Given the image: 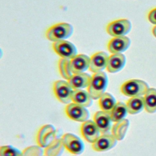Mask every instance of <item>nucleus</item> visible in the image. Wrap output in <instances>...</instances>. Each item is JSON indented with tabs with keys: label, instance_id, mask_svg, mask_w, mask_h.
Listing matches in <instances>:
<instances>
[{
	"label": "nucleus",
	"instance_id": "nucleus-1",
	"mask_svg": "<svg viewBox=\"0 0 156 156\" xmlns=\"http://www.w3.org/2000/svg\"><path fill=\"white\" fill-rule=\"evenodd\" d=\"M108 83V76L105 73L101 71L93 74L87 88V91L93 100L99 99L105 93Z\"/></svg>",
	"mask_w": 156,
	"mask_h": 156
},
{
	"label": "nucleus",
	"instance_id": "nucleus-2",
	"mask_svg": "<svg viewBox=\"0 0 156 156\" xmlns=\"http://www.w3.org/2000/svg\"><path fill=\"white\" fill-rule=\"evenodd\" d=\"M74 29L68 23H58L49 27L46 31V38L53 43L65 40L73 33Z\"/></svg>",
	"mask_w": 156,
	"mask_h": 156
},
{
	"label": "nucleus",
	"instance_id": "nucleus-3",
	"mask_svg": "<svg viewBox=\"0 0 156 156\" xmlns=\"http://www.w3.org/2000/svg\"><path fill=\"white\" fill-rule=\"evenodd\" d=\"M149 88L146 82L139 79H130L122 84L120 90L124 96L132 98L144 95Z\"/></svg>",
	"mask_w": 156,
	"mask_h": 156
},
{
	"label": "nucleus",
	"instance_id": "nucleus-4",
	"mask_svg": "<svg viewBox=\"0 0 156 156\" xmlns=\"http://www.w3.org/2000/svg\"><path fill=\"white\" fill-rule=\"evenodd\" d=\"M53 91L56 98L62 103L68 104L72 102L74 90L68 81L58 80L53 84Z\"/></svg>",
	"mask_w": 156,
	"mask_h": 156
},
{
	"label": "nucleus",
	"instance_id": "nucleus-5",
	"mask_svg": "<svg viewBox=\"0 0 156 156\" xmlns=\"http://www.w3.org/2000/svg\"><path fill=\"white\" fill-rule=\"evenodd\" d=\"M61 139L65 148L73 155H79L84 151V143L77 135L66 133L63 135Z\"/></svg>",
	"mask_w": 156,
	"mask_h": 156
},
{
	"label": "nucleus",
	"instance_id": "nucleus-6",
	"mask_svg": "<svg viewBox=\"0 0 156 156\" xmlns=\"http://www.w3.org/2000/svg\"><path fill=\"white\" fill-rule=\"evenodd\" d=\"M132 24L127 19H118L109 23L106 27V31L110 36H126L131 30Z\"/></svg>",
	"mask_w": 156,
	"mask_h": 156
},
{
	"label": "nucleus",
	"instance_id": "nucleus-7",
	"mask_svg": "<svg viewBox=\"0 0 156 156\" xmlns=\"http://www.w3.org/2000/svg\"><path fill=\"white\" fill-rule=\"evenodd\" d=\"M65 113L71 119L76 122H83L88 120L90 112L87 107L71 102L65 107Z\"/></svg>",
	"mask_w": 156,
	"mask_h": 156
},
{
	"label": "nucleus",
	"instance_id": "nucleus-8",
	"mask_svg": "<svg viewBox=\"0 0 156 156\" xmlns=\"http://www.w3.org/2000/svg\"><path fill=\"white\" fill-rule=\"evenodd\" d=\"M52 49L61 58L71 60L77 54L74 44L66 40L53 43Z\"/></svg>",
	"mask_w": 156,
	"mask_h": 156
},
{
	"label": "nucleus",
	"instance_id": "nucleus-9",
	"mask_svg": "<svg viewBox=\"0 0 156 156\" xmlns=\"http://www.w3.org/2000/svg\"><path fill=\"white\" fill-rule=\"evenodd\" d=\"M56 132L57 129L51 124H45L41 126L36 136L37 144L42 148L47 147L56 138Z\"/></svg>",
	"mask_w": 156,
	"mask_h": 156
},
{
	"label": "nucleus",
	"instance_id": "nucleus-10",
	"mask_svg": "<svg viewBox=\"0 0 156 156\" xmlns=\"http://www.w3.org/2000/svg\"><path fill=\"white\" fill-rule=\"evenodd\" d=\"M117 142L112 133H102L92 143V148L96 152H106L113 148Z\"/></svg>",
	"mask_w": 156,
	"mask_h": 156
},
{
	"label": "nucleus",
	"instance_id": "nucleus-11",
	"mask_svg": "<svg viewBox=\"0 0 156 156\" xmlns=\"http://www.w3.org/2000/svg\"><path fill=\"white\" fill-rule=\"evenodd\" d=\"M80 132L83 138L88 143H93L101 135V133L93 120H87L82 122Z\"/></svg>",
	"mask_w": 156,
	"mask_h": 156
},
{
	"label": "nucleus",
	"instance_id": "nucleus-12",
	"mask_svg": "<svg viewBox=\"0 0 156 156\" xmlns=\"http://www.w3.org/2000/svg\"><path fill=\"white\" fill-rule=\"evenodd\" d=\"M93 121L99 129L101 134L108 133L113 126V122L110 113L102 110L96 112L93 116Z\"/></svg>",
	"mask_w": 156,
	"mask_h": 156
},
{
	"label": "nucleus",
	"instance_id": "nucleus-13",
	"mask_svg": "<svg viewBox=\"0 0 156 156\" xmlns=\"http://www.w3.org/2000/svg\"><path fill=\"white\" fill-rule=\"evenodd\" d=\"M109 55L105 52L99 51L94 53L90 57L89 69L93 73L103 71L107 68Z\"/></svg>",
	"mask_w": 156,
	"mask_h": 156
},
{
	"label": "nucleus",
	"instance_id": "nucleus-14",
	"mask_svg": "<svg viewBox=\"0 0 156 156\" xmlns=\"http://www.w3.org/2000/svg\"><path fill=\"white\" fill-rule=\"evenodd\" d=\"M130 45V40L126 36L115 37L110 40L107 49L112 54H121L126 51Z\"/></svg>",
	"mask_w": 156,
	"mask_h": 156
},
{
	"label": "nucleus",
	"instance_id": "nucleus-15",
	"mask_svg": "<svg viewBox=\"0 0 156 156\" xmlns=\"http://www.w3.org/2000/svg\"><path fill=\"white\" fill-rule=\"evenodd\" d=\"M90 57L83 54H77L70 60V66L73 74L85 73L90 67Z\"/></svg>",
	"mask_w": 156,
	"mask_h": 156
},
{
	"label": "nucleus",
	"instance_id": "nucleus-16",
	"mask_svg": "<svg viewBox=\"0 0 156 156\" xmlns=\"http://www.w3.org/2000/svg\"><path fill=\"white\" fill-rule=\"evenodd\" d=\"M91 76L85 73L73 74L67 80L72 88L76 90H84L87 88L90 83Z\"/></svg>",
	"mask_w": 156,
	"mask_h": 156
},
{
	"label": "nucleus",
	"instance_id": "nucleus-17",
	"mask_svg": "<svg viewBox=\"0 0 156 156\" xmlns=\"http://www.w3.org/2000/svg\"><path fill=\"white\" fill-rule=\"evenodd\" d=\"M125 55L121 54H112L109 55L106 69L110 73H116L123 69L126 65Z\"/></svg>",
	"mask_w": 156,
	"mask_h": 156
},
{
	"label": "nucleus",
	"instance_id": "nucleus-18",
	"mask_svg": "<svg viewBox=\"0 0 156 156\" xmlns=\"http://www.w3.org/2000/svg\"><path fill=\"white\" fill-rule=\"evenodd\" d=\"M93 98L88 91L84 90H74L72 94V102L85 107H89L93 104Z\"/></svg>",
	"mask_w": 156,
	"mask_h": 156
},
{
	"label": "nucleus",
	"instance_id": "nucleus-19",
	"mask_svg": "<svg viewBox=\"0 0 156 156\" xmlns=\"http://www.w3.org/2000/svg\"><path fill=\"white\" fill-rule=\"evenodd\" d=\"M129 127V121L124 119L121 121L114 122L112 128V134L117 141L122 140Z\"/></svg>",
	"mask_w": 156,
	"mask_h": 156
},
{
	"label": "nucleus",
	"instance_id": "nucleus-20",
	"mask_svg": "<svg viewBox=\"0 0 156 156\" xmlns=\"http://www.w3.org/2000/svg\"><path fill=\"white\" fill-rule=\"evenodd\" d=\"M143 98L145 110L149 113L156 112V88H149Z\"/></svg>",
	"mask_w": 156,
	"mask_h": 156
},
{
	"label": "nucleus",
	"instance_id": "nucleus-21",
	"mask_svg": "<svg viewBox=\"0 0 156 156\" xmlns=\"http://www.w3.org/2000/svg\"><path fill=\"white\" fill-rule=\"evenodd\" d=\"M117 102L114 96L109 93L105 92L98 99V104L101 110L110 113Z\"/></svg>",
	"mask_w": 156,
	"mask_h": 156
},
{
	"label": "nucleus",
	"instance_id": "nucleus-22",
	"mask_svg": "<svg viewBox=\"0 0 156 156\" xmlns=\"http://www.w3.org/2000/svg\"><path fill=\"white\" fill-rule=\"evenodd\" d=\"M65 147L61 138L54 139L47 147L44 148L45 156H60L64 151Z\"/></svg>",
	"mask_w": 156,
	"mask_h": 156
},
{
	"label": "nucleus",
	"instance_id": "nucleus-23",
	"mask_svg": "<svg viewBox=\"0 0 156 156\" xmlns=\"http://www.w3.org/2000/svg\"><path fill=\"white\" fill-rule=\"evenodd\" d=\"M126 104L129 114L135 115L139 113L144 108V98L142 96L130 98Z\"/></svg>",
	"mask_w": 156,
	"mask_h": 156
},
{
	"label": "nucleus",
	"instance_id": "nucleus-24",
	"mask_svg": "<svg viewBox=\"0 0 156 156\" xmlns=\"http://www.w3.org/2000/svg\"><path fill=\"white\" fill-rule=\"evenodd\" d=\"M128 113L126 104L122 102H118L110 113L113 122L121 121L125 118Z\"/></svg>",
	"mask_w": 156,
	"mask_h": 156
},
{
	"label": "nucleus",
	"instance_id": "nucleus-25",
	"mask_svg": "<svg viewBox=\"0 0 156 156\" xmlns=\"http://www.w3.org/2000/svg\"><path fill=\"white\" fill-rule=\"evenodd\" d=\"M58 66L60 75L63 78L68 80L73 74L71 69L70 60L60 58L58 61Z\"/></svg>",
	"mask_w": 156,
	"mask_h": 156
},
{
	"label": "nucleus",
	"instance_id": "nucleus-26",
	"mask_svg": "<svg viewBox=\"0 0 156 156\" xmlns=\"http://www.w3.org/2000/svg\"><path fill=\"white\" fill-rule=\"evenodd\" d=\"M0 156H23V153L12 146L5 145L0 147Z\"/></svg>",
	"mask_w": 156,
	"mask_h": 156
},
{
	"label": "nucleus",
	"instance_id": "nucleus-27",
	"mask_svg": "<svg viewBox=\"0 0 156 156\" xmlns=\"http://www.w3.org/2000/svg\"><path fill=\"white\" fill-rule=\"evenodd\" d=\"M23 156H43L44 150L40 146H32L26 148L23 151Z\"/></svg>",
	"mask_w": 156,
	"mask_h": 156
},
{
	"label": "nucleus",
	"instance_id": "nucleus-28",
	"mask_svg": "<svg viewBox=\"0 0 156 156\" xmlns=\"http://www.w3.org/2000/svg\"><path fill=\"white\" fill-rule=\"evenodd\" d=\"M148 20L153 24L156 26V8L152 9L147 16Z\"/></svg>",
	"mask_w": 156,
	"mask_h": 156
},
{
	"label": "nucleus",
	"instance_id": "nucleus-29",
	"mask_svg": "<svg viewBox=\"0 0 156 156\" xmlns=\"http://www.w3.org/2000/svg\"><path fill=\"white\" fill-rule=\"evenodd\" d=\"M152 34L155 37H156V26H154L152 29Z\"/></svg>",
	"mask_w": 156,
	"mask_h": 156
},
{
	"label": "nucleus",
	"instance_id": "nucleus-30",
	"mask_svg": "<svg viewBox=\"0 0 156 156\" xmlns=\"http://www.w3.org/2000/svg\"><path fill=\"white\" fill-rule=\"evenodd\" d=\"M73 156H78V155H73Z\"/></svg>",
	"mask_w": 156,
	"mask_h": 156
},
{
	"label": "nucleus",
	"instance_id": "nucleus-31",
	"mask_svg": "<svg viewBox=\"0 0 156 156\" xmlns=\"http://www.w3.org/2000/svg\"><path fill=\"white\" fill-rule=\"evenodd\" d=\"M43 156H45V155H43Z\"/></svg>",
	"mask_w": 156,
	"mask_h": 156
}]
</instances>
